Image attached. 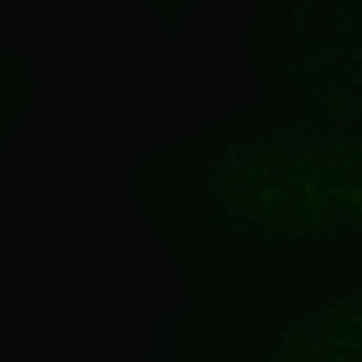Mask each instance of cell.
<instances>
[{
	"mask_svg": "<svg viewBox=\"0 0 362 362\" xmlns=\"http://www.w3.org/2000/svg\"><path fill=\"white\" fill-rule=\"evenodd\" d=\"M188 212L249 255H279L362 230V119L320 117L264 144L219 143L189 175Z\"/></svg>",
	"mask_w": 362,
	"mask_h": 362,
	"instance_id": "cell-1",
	"label": "cell"
},
{
	"mask_svg": "<svg viewBox=\"0 0 362 362\" xmlns=\"http://www.w3.org/2000/svg\"><path fill=\"white\" fill-rule=\"evenodd\" d=\"M284 71L321 117L362 119V0H291Z\"/></svg>",
	"mask_w": 362,
	"mask_h": 362,
	"instance_id": "cell-2",
	"label": "cell"
}]
</instances>
